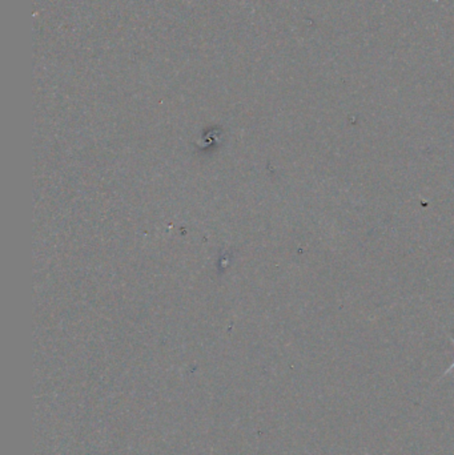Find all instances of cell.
I'll return each instance as SVG.
<instances>
[{"label":"cell","mask_w":454,"mask_h":455,"mask_svg":"<svg viewBox=\"0 0 454 455\" xmlns=\"http://www.w3.org/2000/svg\"><path fill=\"white\" fill-rule=\"evenodd\" d=\"M450 342L453 343V353H454V338H450ZM453 369H454V361L453 362H452V365L449 366V369H448V370L445 372V374H443V376H446V374H449V373H452V370H453Z\"/></svg>","instance_id":"cell-1"}]
</instances>
